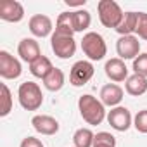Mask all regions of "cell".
I'll list each match as a JSON object with an SVG mask.
<instances>
[{"mask_svg":"<svg viewBox=\"0 0 147 147\" xmlns=\"http://www.w3.org/2000/svg\"><path fill=\"white\" fill-rule=\"evenodd\" d=\"M0 19L5 23H19L24 19V7L18 0H2L0 2Z\"/></svg>","mask_w":147,"mask_h":147,"instance_id":"10","label":"cell"},{"mask_svg":"<svg viewBox=\"0 0 147 147\" xmlns=\"http://www.w3.org/2000/svg\"><path fill=\"white\" fill-rule=\"evenodd\" d=\"M116 52L119 55V59L126 61V59H135L140 55V42L135 35H128V36H119L116 42Z\"/></svg>","mask_w":147,"mask_h":147,"instance_id":"9","label":"cell"},{"mask_svg":"<svg viewBox=\"0 0 147 147\" xmlns=\"http://www.w3.org/2000/svg\"><path fill=\"white\" fill-rule=\"evenodd\" d=\"M18 55H19L24 62H28V64L35 62V61L42 55L40 43H38L35 38H23V40L19 42V45H18Z\"/></svg>","mask_w":147,"mask_h":147,"instance_id":"13","label":"cell"},{"mask_svg":"<svg viewBox=\"0 0 147 147\" xmlns=\"http://www.w3.org/2000/svg\"><path fill=\"white\" fill-rule=\"evenodd\" d=\"M94 147H116V137L109 131H99L94 138Z\"/></svg>","mask_w":147,"mask_h":147,"instance_id":"24","label":"cell"},{"mask_svg":"<svg viewBox=\"0 0 147 147\" xmlns=\"http://www.w3.org/2000/svg\"><path fill=\"white\" fill-rule=\"evenodd\" d=\"M133 73L147 78V52H144L133 59Z\"/></svg>","mask_w":147,"mask_h":147,"instance_id":"25","label":"cell"},{"mask_svg":"<svg viewBox=\"0 0 147 147\" xmlns=\"http://www.w3.org/2000/svg\"><path fill=\"white\" fill-rule=\"evenodd\" d=\"M94 73H95V67L90 61H78L73 64L69 71V83L73 87H83L94 78Z\"/></svg>","mask_w":147,"mask_h":147,"instance_id":"6","label":"cell"},{"mask_svg":"<svg viewBox=\"0 0 147 147\" xmlns=\"http://www.w3.org/2000/svg\"><path fill=\"white\" fill-rule=\"evenodd\" d=\"M123 95H125V92H123V88L119 87V85H116V83H107V85H104L102 88H100V102L104 104V106H107V107H118L119 104H121V100H123Z\"/></svg>","mask_w":147,"mask_h":147,"instance_id":"14","label":"cell"},{"mask_svg":"<svg viewBox=\"0 0 147 147\" xmlns=\"http://www.w3.org/2000/svg\"><path fill=\"white\" fill-rule=\"evenodd\" d=\"M0 90H2V95H0L2 97V102H0V116L5 118L12 111V94H11V90L5 83L0 85Z\"/></svg>","mask_w":147,"mask_h":147,"instance_id":"23","label":"cell"},{"mask_svg":"<svg viewBox=\"0 0 147 147\" xmlns=\"http://www.w3.org/2000/svg\"><path fill=\"white\" fill-rule=\"evenodd\" d=\"M66 4L69 7H76V9H83V5L87 4V0H78V2H71V0H66Z\"/></svg>","mask_w":147,"mask_h":147,"instance_id":"29","label":"cell"},{"mask_svg":"<svg viewBox=\"0 0 147 147\" xmlns=\"http://www.w3.org/2000/svg\"><path fill=\"white\" fill-rule=\"evenodd\" d=\"M97 12H99V19H100L102 26L113 28V30H116L119 26V23L125 16L123 9L114 0H100L97 4Z\"/></svg>","mask_w":147,"mask_h":147,"instance_id":"4","label":"cell"},{"mask_svg":"<svg viewBox=\"0 0 147 147\" xmlns=\"http://www.w3.org/2000/svg\"><path fill=\"white\" fill-rule=\"evenodd\" d=\"M66 83V76H64V71L59 69V67H54L49 76L43 80V87L49 90V92H59Z\"/></svg>","mask_w":147,"mask_h":147,"instance_id":"18","label":"cell"},{"mask_svg":"<svg viewBox=\"0 0 147 147\" xmlns=\"http://www.w3.org/2000/svg\"><path fill=\"white\" fill-rule=\"evenodd\" d=\"M82 50L88 57L90 62L102 61L107 54V45H106V40L102 38V35H99L95 31H88L82 38Z\"/></svg>","mask_w":147,"mask_h":147,"instance_id":"3","label":"cell"},{"mask_svg":"<svg viewBox=\"0 0 147 147\" xmlns=\"http://www.w3.org/2000/svg\"><path fill=\"white\" fill-rule=\"evenodd\" d=\"M23 66L19 59H16L7 50H0V76L4 80H16L21 76Z\"/></svg>","mask_w":147,"mask_h":147,"instance_id":"7","label":"cell"},{"mask_svg":"<svg viewBox=\"0 0 147 147\" xmlns=\"http://www.w3.org/2000/svg\"><path fill=\"white\" fill-rule=\"evenodd\" d=\"M125 90H126V94H130L133 97L144 95L147 92V78L133 73V75L128 76V80L125 82Z\"/></svg>","mask_w":147,"mask_h":147,"instance_id":"16","label":"cell"},{"mask_svg":"<svg viewBox=\"0 0 147 147\" xmlns=\"http://www.w3.org/2000/svg\"><path fill=\"white\" fill-rule=\"evenodd\" d=\"M31 125L35 128V131H38L40 135H55L59 131V121L49 114H36L31 118Z\"/></svg>","mask_w":147,"mask_h":147,"instance_id":"15","label":"cell"},{"mask_svg":"<svg viewBox=\"0 0 147 147\" xmlns=\"http://www.w3.org/2000/svg\"><path fill=\"white\" fill-rule=\"evenodd\" d=\"M137 23H138V12H125L119 26L116 28V31L119 33V36H128V35H133L135 30H137Z\"/></svg>","mask_w":147,"mask_h":147,"instance_id":"19","label":"cell"},{"mask_svg":"<svg viewBox=\"0 0 147 147\" xmlns=\"http://www.w3.org/2000/svg\"><path fill=\"white\" fill-rule=\"evenodd\" d=\"M78 111H80V116L83 118V121L92 126L100 125L107 118L106 106L100 102V99H97L90 94H85L78 99Z\"/></svg>","mask_w":147,"mask_h":147,"instance_id":"1","label":"cell"},{"mask_svg":"<svg viewBox=\"0 0 147 147\" xmlns=\"http://www.w3.org/2000/svg\"><path fill=\"white\" fill-rule=\"evenodd\" d=\"M104 73H106V76L111 82H114V83H119V82H126L128 80V67H126L125 61L119 59V57H113V59L106 61Z\"/></svg>","mask_w":147,"mask_h":147,"instance_id":"12","label":"cell"},{"mask_svg":"<svg viewBox=\"0 0 147 147\" xmlns=\"http://www.w3.org/2000/svg\"><path fill=\"white\" fill-rule=\"evenodd\" d=\"M50 47L54 50V54L59 59H69L76 54V40L67 35H61V33H52L50 36Z\"/></svg>","mask_w":147,"mask_h":147,"instance_id":"5","label":"cell"},{"mask_svg":"<svg viewBox=\"0 0 147 147\" xmlns=\"http://www.w3.org/2000/svg\"><path fill=\"white\" fill-rule=\"evenodd\" d=\"M28 28L31 31L33 36L36 38H45V36H52V30H54V23L49 16L45 14H35L30 18V23H28Z\"/></svg>","mask_w":147,"mask_h":147,"instance_id":"11","label":"cell"},{"mask_svg":"<svg viewBox=\"0 0 147 147\" xmlns=\"http://www.w3.org/2000/svg\"><path fill=\"white\" fill-rule=\"evenodd\" d=\"M52 69H54V66H52L50 59L45 57V55H40L35 62L30 64V73L35 78H40V80H45Z\"/></svg>","mask_w":147,"mask_h":147,"instance_id":"17","label":"cell"},{"mask_svg":"<svg viewBox=\"0 0 147 147\" xmlns=\"http://www.w3.org/2000/svg\"><path fill=\"white\" fill-rule=\"evenodd\" d=\"M137 38L147 40V12H138V23H137Z\"/></svg>","mask_w":147,"mask_h":147,"instance_id":"27","label":"cell"},{"mask_svg":"<svg viewBox=\"0 0 147 147\" xmlns=\"http://www.w3.org/2000/svg\"><path fill=\"white\" fill-rule=\"evenodd\" d=\"M133 126L138 133H147V109H142L133 118Z\"/></svg>","mask_w":147,"mask_h":147,"instance_id":"26","label":"cell"},{"mask_svg":"<svg viewBox=\"0 0 147 147\" xmlns=\"http://www.w3.org/2000/svg\"><path fill=\"white\" fill-rule=\"evenodd\" d=\"M18 99L23 109L26 111H38L43 104V94L38 83L35 82H24L18 88Z\"/></svg>","mask_w":147,"mask_h":147,"instance_id":"2","label":"cell"},{"mask_svg":"<svg viewBox=\"0 0 147 147\" xmlns=\"http://www.w3.org/2000/svg\"><path fill=\"white\" fill-rule=\"evenodd\" d=\"M71 18H73V26H75L76 33L88 30L90 24H92V16H90V12L87 9H76V11H73Z\"/></svg>","mask_w":147,"mask_h":147,"instance_id":"20","label":"cell"},{"mask_svg":"<svg viewBox=\"0 0 147 147\" xmlns=\"http://www.w3.org/2000/svg\"><path fill=\"white\" fill-rule=\"evenodd\" d=\"M95 133L90 128H78L73 135V144L75 147H94Z\"/></svg>","mask_w":147,"mask_h":147,"instance_id":"22","label":"cell"},{"mask_svg":"<svg viewBox=\"0 0 147 147\" xmlns=\"http://www.w3.org/2000/svg\"><path fill=\"white\" fill-rule=\"evenodd\" d=\"M107 123L116 131H126L133 125V118H131V113H130L128 107L118 106V107H113L107 113Z\"/></svg>","mask_w":147,"mask_h":147,"instance_id":"8","label":"cell"},{"mask_svg":"<svg viewBox=\"0 0 147 147\" xmlns=\"http://www.w3.org/2000/svg\"><path fill=\"white\" fill-rule=\"evenodd\" d=\"M55 33H61V35H67V36H73L76 31H75V26H73V18H71V12H61L57 21H55Z\"/></svg>","mask_w":147,"mask_h":147,"instance_id":"21","label":"cell"},{"mask_svg":"<svg viewBox=\"0 0 147 147\" xmlns=\"http://www.w3.org/2000/svg\"><path fill=\"white\" fill-rule=\"evenodd\" d=\"M19 147H45V145L38 138H35V137H26V138H23Z\"/></svg>","mask_w":147,"mask_h":147,"instance_id":"28","label":"cell"}]
</instances>
